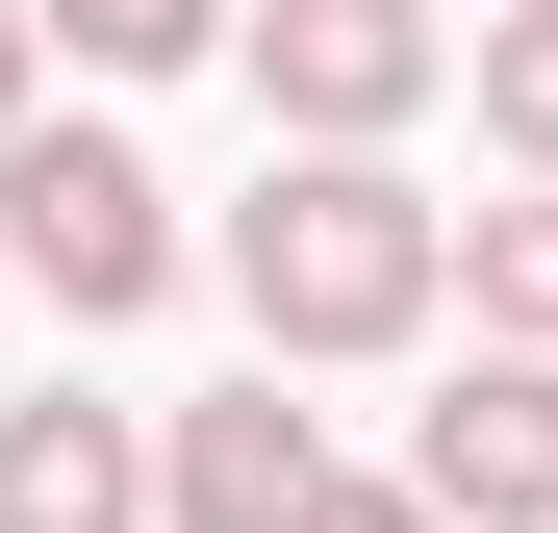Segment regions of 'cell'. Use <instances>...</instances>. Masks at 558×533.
<instances>
[{"label": "cell", "instance_id": "cell-7", "mask_svg": "<svg viewBox=\"0 0 558 533\" xmlns=\"http://www.w3.org/2000/svg\"><path fill=\"white\" fill-rule=\"evenodd\" d=\"M457 280H483V330H508V355H558V178H508V204L457 229Z\"/></svg>", "mask_w": 558, "mask_h": 533}, {"label": "cell", "instance_id": "cell-6", "mask_svg": "<svg viewBox=\"0 0 558 533\" xmlns=\"http://www.w3.org/2000/svg\"><path fill=\"white\" fill-rule=\"evenodd\" d=\"M0 533H153V432L128 407H0Z\"/></svg>", "mask_w": 558, "mask_h": 533}, {"label": "cell", "instance_id": "cell-8", "mask_svg": "<svg viewBox=\"0 0 558 533\" xmlns=\"http://www.w3.org/2000/svg\"><path fill=\"white\" fill-rule=\"evenodd\" d=\"M483 128L508 178H558V0H483Z\"/></svg>", "mask_w": 558, "mask_h": 533}, {"label": "cell", "instance_id": "cell-3", "mask_svg": "<svg viewBox=\"0 0 558 533\" xmlns=\"http://www.w3.org/2000/svg\"><path fill=\"white\" fill-rule=\"evenodd\" d=\"M432 51H457L432 0H254V102L305 128V153H381V128L432 102Z\"/></svg>", "mask_w": 558, "mask_h": 533}, {"label": "cell", "instance_id": "cell-5", "mask_svg": "<svg viewBox=\"0 0 558 533\" xmlns=\"http://www.w3.org/2000/svg\"><path fill=\"white\" fill-rule=\"evenodd\" d=\"M305 483H330V432L279 407V381H229V407L153 432V508H178V533H305Z\"/></svg>", "mask_w": 558, "mask_h": 533}, {"label": "cell", "instance_id": "cell-10", "mask_svg": "<svg viewBox=\"0 0 558 533\" xmlns=\"http://www.w3.org/2000/svg\"><path fill=\"white\" fill-rule=\"evenodd\" d=\"M305 533H457L432 483H305Z\"/></svg>", "mask_w": 558, "mask_h": 533}, {"label": "cell", "instance_id": "cell-9", "mask_svg": "<svg viewBox=\"0 0 558 533\" xmlns=\"http://www.w3.org/2000/svg\"><path fill=\"white\" fill-rule=\"evenodd\" d=\"M51 51H102V76H178V51H229V0H26Z\"/></svg>", "mask_w": 558, "mask_h": 533}, {"label": "cell", "instance_id": "cell-2", "mask_svg": "<svg viewBox=\"0 0 558 533\" xmlns=\"http://www.w3.org/2000/svg\"><path fill=\"white\" fill-rule=\"evenodd\" d=\"M0 254H26L76 330H128L178 280V204H153V153H102V128H0Z\"/></svg>", "mask_w": 558, "mask_h": 533}, {"label": "cell", "instance_id": "cell-1", "mask_svg": "<svg viewBox=\"0 0 558 533\" xmlns=\"http://www.w3.org/2000/svg\"><path fill=\"white\" fill-rule=\"evenodd\" d=\"M229 305L279 355H407L457 305V204H432L407 153H279L254 204H229Z\"/></svg>", "mask_w": 558, "mask_h": 533}, {"label": "cell", "instance_id": "cell-11", "mask_svg": "<svg viewBox=\"0 0 558 533\" xmlns=\"http://www.w3.org/2000/svg\"><path fill=\"white\" fill-rule=\"evenodd\" d=\"M26 51H51V26H26V0H0V128H26Z\"/></svg>", "mask_w": 558, "mask_h": 533}, {"label": "cell", "instance_id": "cell-4", "mask_svg": "<svg viewBox=\"0 0 558 533\" xmlns=\"http://www.w3.org/2000/svg\"><path fill=\"white\" fill-rule=\"evenodd\" d=\"M407 483H432L457 533H558V355H483V381L407 432Z\"/></svg>", "mask_w": 558, "mask_h": 533}]
</instances>
